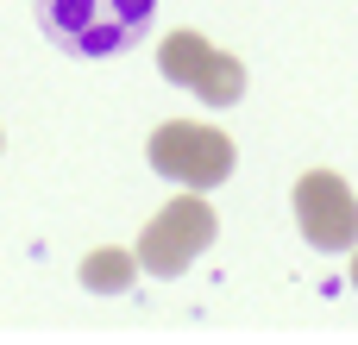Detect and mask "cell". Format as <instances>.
Instances as JSON below:
<instances>
[{"instance_id":"1","label":"cell","mask_w":358,"mask_h":345,"mask_svg":"<svg viewBox=\"0 0 358 345\" xmlns=\"http://www.w3.org/2000/svg\"><path fill=\"white\" fill-rule=\"evenodd\" d=\"M31 13H38V31L57 50H69L82 63H101V57L132 50L151 31L157 0H31Z\"/></svg>"},{"instance_id":"2","label":"cell","mask_w":358,"mask_h":345,"mask_svg":"<svg viewBox=\"0 0 358 345\" xmlns=\"http://www.w3.org/2000/svg\"><path fill=\"white\" fill-rule=\"evenodd\" d=\"M233 163H239V151H233V138L220 126L170 119V126L151 132V170L164 182H176V189H201L208 195V189H220L233 176Z\"/></svg>"},{"instance_id":"3","label":"cell","mask_w":358,"mask_h":345,"mask_svg":"<svg viewBox=\"0 0 358 345\" xmlns=\"http://www.w3.org/2000/svg\"><path fill=\"white\" fill-rule=\"evenodd\" d=\"M214 233H220V220H214V207H208V195L201 189H189V195H176V201H164L151 220H145V233H138V264L151 270V277H182L208 245H214Z\"/></svg>"},{"instance_id":"4","label":"cell","mask_w":358,"mask_h":345,"mask_svg":"<svg viewBox=\"0 0 358 345\" xmlns=\"http://www.w3.org/2000/svg\"><path fill=\"white\" fill-rule=\"evenodd\" d=\"M296 226L315 251H352L358 245V195L334 170H308L296 182Z\"/></svg>"},{"instance_id":"5","label":"cell","mask_w":358,"mask_h":345,"mask_svg":"<svg viewBox=\"0 0 358 345\" xmlns=\"http://www.w3.org/2000/svg\"><path fill=\"white\" fill-rule=\"evenodd\" d=\"M208 63H214V44H208L201 31H170V38L157 44V69H164V82H176V88H195Z\"/></svg>"},{"instance_id":"6","label":"cell","mask_w":358,"mask_h":345,"mask_svg":"<svg viewBox=\"0 0 358 345\" xmlns=\"http://www.w3.org/2000/svg\"><path fill=\"white\" fill-rule=\"evenodd\" d=\"M138 251H113V245H101V251H88L82 258V289L88 295H126L132 283H138Z\"/></svg>"},{"instance_id":"7","label":"cell","mask_w":358,"mask_h":345,"mask_svg":"<svg viewBox=\"0 0 358 345\" xmlns=\"http://www.w3.org/2000/svg\"><path fill=\"white\" fill-rule=\"evenodd\" d=\"M189 94H201V107H233V101L245 94V63L227 57V50H214V63L201 69V82H195Z\"/></svg>"},{"instance_id":"8","label":"cell","mask_w":358,"mask_h":345,"mask_svg":"<svg viewBox=\"0 0 358 345\" xmlns=\"http://www.w3.org/2000/svg\"><path fill=\"white\" fill-rule=\"evenodd\" d=\"M352 289H358V251H352Z\"/></svg>"}]
</instances>
